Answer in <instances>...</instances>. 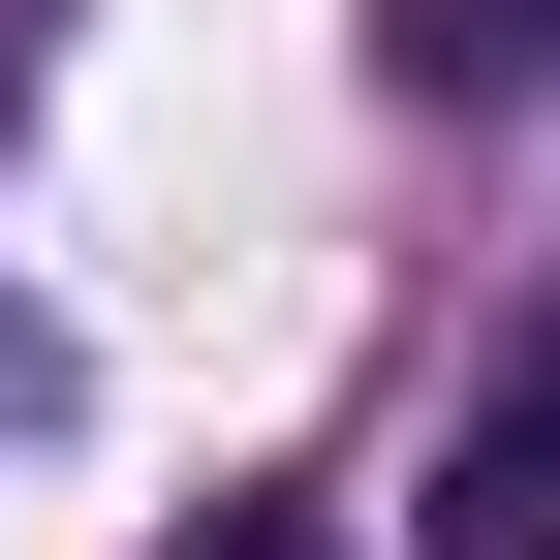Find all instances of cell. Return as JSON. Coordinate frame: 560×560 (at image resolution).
<instances>
[{"label": "cell", "instance_id": "obj_1", "mask_svg": "<svg viewBox=\"0 0 560 560\" xmlns=\"http://www.w3.org/2000/svg\"><path fill=\"white\" fill-rule=\"evenodd\" d=\"M405 560H560V312L436 405V467H405Z\"/></svg>", "mask_w": 560, "mask_h": 560}, {"label": "cell", "instance_id": "obj_2", "mask_svg": "<svg viewBox=\"0 0 560 560\" xmlns=\"http://www.w3.org/2000/svg\"><path fill=\"white\" fill-rule=\"evenodd\" d=\"M374 62H405V94H529V62H560V0H374Z\"/></svg>", "mask_w": 560, "mask_h": 560}, {"label": "cell", "instance_id": "obj_3", "mask_svg": "<svg viewBox=\"0 0 560 560\" xmlns=\"http://www.w3.org/2000/svg\"><path fill=\"white\" fill-rule=\"evenodd\" d=\"M156 560H312V529H280V499H219V529H156Z\"/></svg>", "mask_w": 560, "mask_h": 560}]
</instances>
